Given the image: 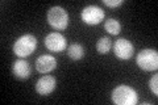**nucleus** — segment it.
Returning a JSON list of instances; mask_svg holds the SVG:
<instances>
[{"label":"nucleus","mask_w":158,"mask_h":105,"mask_svg":"<svg viewBox=\"0 0 158 105\" xmlns=\"http://www.w3.org/2000/svg\"><path fill=\"white\" fill-rule=\"evenodd\" d=\"M111 99L116 105H136L138 101V95L135 88L127 84H121L113 88Z\"/></svg>","instance_id":"obj_1"},{"label":"nucleus","mask_w":158,"mask_h":105,"mask_svg":"<svg viewBox=\"0 0 158 105\" xmlns=\"http://www.w3.org/2000/svg\"><path fill=\"white\" fill-rule=\"evenodd\" d=\"M36 47H37V38L33 34H23L21 37H19L15 41L12 49L15 55L20 58H27L34 53Z\"/></svg>","instance_id":"obj_2"},{"label":"nucleus","mask_w":158,"mask_h":105,"mask_svg":"<svg viewBox=\"0 0 158 105\" xmlns=\"http://www.w3.org/2000/svg\"><path fill=\"white\" fill-rule=\"evenodd\" d=\"M46 18H48V24L56 30H65L69 26V22H70L69 13L66 12V9L59 6H54L49 9Z\"/></svg>","instance_id":"obj_3"},{"label":"nucleus","mask_w":158,"mask_h":105,"mask_svg":"<svg viewBox=\"0 0 158 105\" xmlns=\"http://www.w3.org/2000/svg\"><path fill=\"white\" fill-rule=\"evenodd\" d=\"M136 63L144 71H156L158 68V53L153 49H144L137 54Z\"/></svg>","instance_id":"obj_4"},{"label":"nucleus","mask_w":158,"mask_h":105,"mask_svg":"<svg viewBox=\"0 0 158 105\" xmlns=\"http://www.w3.org/2000/svg\"><path fill=\"white\" fill-rule=\"evenodd\" d=\"M81 18L87 25H98L104 20V11L98 6H87L82 9Z\"/></svg>","instance_id":"obj_5"},{"label":"nucleus","mask_w":158,"mask_h":105,"mask_svg":"<svg viewBox=\"0 0 158 105\" xmlns=\"http://www.w3.org/2000/svg\"><path fill=\"white\" fill-rule=\"evenodd\" d=\"M113 53L115 55L121 59V61H128L133 57L135 54V46L133 43L127 38H118L117 41L113 43Z\"/></svg>","instance_id":"obj_6"},{"label":"nucleus","mask_w":158,"mask_h":105,"mask_svg":"<svg viewBox=\"0 0 158 105\" xmlns=\"http://www.w3.org/2000/svg\"><path fill=\"white\" fill-rule=\"evenodd\" d=\"M45 46L49 51H53V53H59V51H63L66 47H67V41L65 36H62L61 33L58 32H53V33H49L48 36L45 37Z\"/></svg>","instance_id":"obj_7"},{"label":"nucleus","mask_w":158,"mask_h":105,"mask_svg":"<svg viewBox=\"0 0 158 105\" xmlns=\"http://www.w3.org/2000/svg\"><path fill=\"white\" fill-rule=\"evenodd\" d=\"M57 87V80L56 78L52 76V75L45 74L44 76H41L36 83V92L41 96H48L50 95Z\"/></svg>","instance_id":"obj_8"},{"label":"nucleus","mask_w":158,"mask_h":105,"mask_svg":"<svg viewBox=\"0 0 158 105\" xmlns=\"http://www.w3.org/2000/svg\"><path fill=\"white\" fill-rule=\"evenodd\" d=\"M57 67V59L50 54L40 55L36 61V68L40 74H49Z\"/></svg>","instance_id":"obj_9"},{"label":"nucleus","mask_w":158,"mask_h":105,"mask_svg":"<svg viewBox=\"0 0 158 105\" xmlns=\"http://www.w3.org/2000/svg\"><path fill=\"white\" fill-rule=\"evenodd\" d=\"M31 72H32V68H31V64L29 62L24 61V59H19V61L13 62L12 64V74L15 78L17 79H28L31 76Z\"/></svg>","instance_id":"obj_10"},{"label":"nucleus","mask_w":158,"mask_h":105,"mask_svg":"<svg viewBox=\"0 0 158 105\" xmlns=\"http://www.w3.org/2000/svg\"><path fill=\"white\" fill-rule=\"evenodd\" d=\"M67 55L70 57L73 61H79L85 55V49L81 43H71L67 47Z\"/></svg>","instance_id":"obj_11"},{"label":"nucleus","mask_w":158,"mask_h":105,"mask_svg":"<svg viewBox=\"0 0 158 105\" xmlns=\"http://www.w3.org/2000/svg\"><path fill=\"white\" fill-rule=\"evenodd\" d=\"M104 29L110 34H112V36H116L121 30V24L116 18H108L104 22Z\"/></svg>","instance_id":"obj_12"},{"label":"nucleus","mask_w":158,"mask_h":105,"mask_svg":"<svg viewBox=\"0 0 158 105\" xmlns=\"http://www.w3.org/2000/svg\"><path fill=\"white\" fill-rule=\"evenodd\" d=\"M112 47V41L108 37H102V38H99L98 39V42H96V50H98V53L99 54H107L108 51L111 50Z\"/></svg>","instance_id":"obj_13"},{"label":"nucleus","mask_w":158,"mask_h":105,"mask_svg":"<svg viewBox=\"0 0 158 105\" xmlns=\"http://www.w3.org/2000/svg\"><path fill=\"white\" fill-rule=\"evenodd\" d=\"M149 88L150 91L157 96L158 95V75H153L149 80Z\"/></svg>","instance_id":"obj_14"},{"label":"nucleus","mask_w":158,"mask_h":105,"mask_svg":"<svg viewBox=\"0 0 158 105\" xmlns=\"http://www.w3.org/2000/svg\"><path fill=\"white\" fill-rule=\"evenodd\" d=\"M103 3H104L107 7L116 8V7L123 6V4H124V0H103Z\"/></svg>","instance_id":"obj_15"}]
</instances>
